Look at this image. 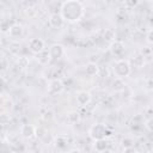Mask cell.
Segmentation results:
<instances>
[{
	"instance_id": "1",
	"label": "cell",
	"mask_w": 153,
	"mask_h": 153,
	"mask_svg": "<svg viewBox=\"0 0 153 153\" xmlns=\"http://www.w3.org/2000/svg\"><path fill=\"white\" fill-rule=\"evenodd\" d=\"M60 14L62 16L63 20L68 23H76L84 16V6L80 1L76 0L63 1L60 6Z\"/></svg>"
},
{
	"instance_id": "2",
	"label": "cell",
	"mask_w": 153,
	"mask_h": 153,
	"mask_svg": "<svg viewBox=\"0 0 153 153\" xmlns=\"http://www.w3.org/2000/svg\"><path fill=\"white\" fill-rule=\"evenodd\" d=\"M112 72L115 74V78H126L130 74L131 72V66H130V62L126 59H120V60H116L115 63H114V67H112Z\"/></svg>"
},
{
	"instance_id": "3",
	"label": "cell",
	"mask_w": 153,
	"mask_h": 153,
	"mask_svg": "<svg viewBox=\"0 0 153 153\" xmlns=\"http://www.w3.org/2000/svg\"><path fill=\"white\" fill-rule=\"evenodd\" d=\"M88 135H90L91 139H93L96 141V140H100V139H104V137H109L112 134H111V131L108 129V127L105 124L96 123L90 128Z\"/></svg>"
},
{
	"instance_id": "4",
	"label": "cell",
	"mask_w": 153,
	"mask_h": 153,
	"mask_svg": "<svg viewBox=\"0 0 153 153\" xmlns=\"http://www.w3.org/2000/svg\"><path fill=\"white\" fill-rule=\"evenodd\" d=\"M29 49H30V51H31L32 54L38 55V54H41L43 50H45V43H44V41H43L42 38H38V37L31 38V39L29 41Z\"/></svg>"
},
{
	"instance_id": "5",
	"label": "cell",
	"mask_w": 153,
	"mask_h": 153,
	"mask_svg": "<svg viewBox=\"0 0 153 153\" xmlns=\"http://www.w3.org/2000/svg\"><path fill=\"white\" fill-rule=\"evenodd\" d=\"M109 49H110V53H111L114 56L121 57V56L123 55V53L126 51V45H124V43H123L122 41L116 39V41H114V42L109 45Z\"/></svg>"
},
{
	"instance_id": "6",
	"label": "cell",
	"mask_w": 153,
	"mask_h": 153,
	"mask_svg": "<svg viewBox=\"0 0 153 153\" xmlns=\"http://www.w3.org/2000/svg\"><path fill=\"white\" fill-rule=\"evenodd\" d=\"M63 87H65V86H63L62 80L55 78V79L50 80V82H49V85H48V91H49V93H51V94H59V93H61V92L63 91Z\"/></svg>"
},
{
	"instance_id": "7",
	"label": "cell",
	"mask_w": 153,
	"mask_h": 153,
	"mask_svg": "<svg viewBox=\"0 0 153 153\" xmlns=\"http://www.w3.org/2000/svg\"><path fill=\"white\" fill-rule=\"evenodd\" d=\"M20 134L24 139L30 140V139L36 136V127L30 124V123H25L20 127Z\"/></svg>"
},
{
	"instance_id": "8",
	"label": "cell",
	"mask_w": 153,
	"mask_h": 153,
	"mask_svg": "<svg viewBox=\"0 0 153 153\" xmlns=\"http://www.w3.org/2000/svg\"><path fill=\"white\" fill-rule=\"evenodd\" d=\"M49 53H50L51 60H59L65 55V47L60 43H55L49 48Z\"/></svg>"
},
{
	"instance_id": "9",
	"label": "cell",
	"mask_w": 153,
	"mask_h": 153,
	"mask_svg": "<svg viewBox=\"0 0 153 153\" xmlns=\"http://www.w3.org/2000/svg\"><path fill=\"white\" fill-rule=\"evenodd\" d=\"M91 99H92V96H91V93L87 92V91H79V92H76V94H75V100H76V103H78L80 106L87 105V104L91 102Z\"/></svg>"
},
{
	"instance_id": "10",
	"label": "cell",
	"mask_w": 153,
	"mask_h": 153,
	"mask_svg": "<svg viewBox=\"0 0 153 153\" xmlns=\"http://www.w3.org/2000/svg\"><path fill=\"white\" fill-rule=\"evenodd\" d=\"M63 23H65V20H63V18H62V16L60 13L55 12V13H51L49 16V24H50L51 27L60 29V27H62Z\"/></svg>"
},
{
	"instance_id": "11",
	"label": "cell",
	"mask_w": 153,
	"mask_h": 153,
	"mask_svg": "<svg viewBox=\"0 0 153 153\" xmlns=\"http://www.w3.org/2000/svg\"><path fill=\"white\" fill-rule=\"evenodd\" d=\"M23 33H24V27L22 24L16 23V24L11 25V29L8 31V36L11 38H20L23 36Z\"/></svg>"
},
{
	"instance_id": "12",
	"label": "cell",
	"mask_w": 153,
	"mask_h": 153,
	"mask_svg": "<svg viewBox=\"0 0 153 153\" xmlns=\"http://www.w3.org/2000/svg\"><path fill=\"white\" fill-rule=\"evenodd\" d=\"M85 73L88 75V76H94L99 73V67L96 62H88L86 63L85 66Z\"/></svg>"
},
{
	"instance_id": "13",
	"label": "cell",
	"mask_w": 153,
	"mask_h": 153,
	"mask_svg": "<svg viewBox=\"0 0 153 153\" xmlns=\"http://www.w3.org/2000/svg\"><path fill=\"white\" fill-rule=\"evenodd\" d=\"M111 87H112V90H114L115 92H122V91H124V88H126V82H124V80L121 79V78H115V79L112 80Z\"/></svg>"
},
{
	"instance_id": "14",
	"label": "cell",
	"mask_w": 153,
	"mask_h": 153,
	"mask_svg": "<svg viewBox=\"0 0 153 153\" xmlns=\"http://www.w3.org/2000/svg\"><path fill=\"white\" fill-rule=\"evenodd\" d=\"M37 60L41 65H48L50 61H51V56H50V53H49V49H45L43 50L41 54L37 55Z\"/></svg>"
},
{
	"instance_id": "15",
	"label": "cell",
	"mask_w": 153,
	"mask_h": 153,
	"mask_svg": "<svg viewBox=\"0 0 153 153\" xmlns=\"http://www.w3.org/2000/svg\"><path fill=\"white\" fill-rule=\"evenodd\" d=\"M145 57H146V56H145L142 53H137V54H135V55L133 56V63H134V66L137 67V68L143 67V65H145V62H146Z\"/></svg>"
},
{
	"instance_id": "16",
	"label": "cell",
	"mask_w": 153,
	"mask_h": 153,
	"mask_svg": "<svg viewBox=\"0 0 153 153\" xmlns=\"http://www.w3.org/2000/svg\"><path fill=\"white\" fill-rule=\"evenodd\" d=\"M103 37H104V39H105L106 42H109V43L111 44L114 41H116V39H115V38H116V32H115L114 29H105V31H104V33H103Z\"/></svg>"
},
{
	"instance_id": "17",
	"label": "cell",
	"mask_w": 153,
	"mask_h": 153,
	"mask_svg": "<svg viewBox=\"0 0 153 153\" xmlns=\"http://www.w3.org/2000/svg\"><path fill=\"white\" fill-rule=\"evenodd\" d=\"M93 146H94V149H96L98 153H102V152H104V151L106 149L108 142H106L105 139H100V140H96Z\"/></svg>"
},
{
	"instance_id": "18",
	"label": "cell",
	"mask_w": 153,
	"mask_h": 153,
	"mask_svg": "<svg viewBox=\"0 0 153 153\" xmlns=\"http://www.w3.org/2000/svg\"><path fill=\"white\" fill-rule=\"evenodd\" d=\"M79 120H80V115H79L78 111H69V112L67 114V121H68L69 123L74 124V123H76V122H79Z\"/></svg>"
},
{
	"instance_id": "19",
	"label": "cell",
	"mask_w": 153,
	"mask_h": 153,
	"mask_svg": "<svg viewBox=\"0 0 153 153\" xmlns=\"http://www.w3.org/2000/svg\"><path fill=\"white\" fill-rule=\"evenodd\" d=\"M16 62H17V66L19 68H26L29 66V59L26 56H18Z\"/></svg>"
},
{
	"instance_id": "20",
	"label": "cell",
	"mask_w": 153,
	"mask_h": 153,
	"mask_svg": "<svg viewBox=\"0 0 153 153\" xmlns=\"http://www.w3.org/2000/svg\"><path fill=\"white\" fill-rule=\"evenodd\" d=\"M55 145L59 148H65L67 146V139L65 136H57L55 140Z\"/></svg>"
},
{
	"instance_id": "21",
	"label": "cell",
	"mask_w": 153,
	"mask_h": 153,
	"mask_svg": "<svg viewBox=\"0 0 153 153\" xmlns=\"http://www.w3.org/2000/svg\"><path fill=\"white\" fill-rule=\"evenodd\" d=\"M133 140L131 139H129V137H126V139H123L122 140V145H123V147L126 148V149H129V148H131L133 147Z\"/></svg>"
},
{
	"instance_id": "22",
	"label": "cell",
	"mask_w": 153,
	"mask_h": 153,
	"mask_svg": "<svg viewBox=\"0 0 153 153\" xmlns=\"http://www.w3.org/2000/svg\"><path fill=\"white\" fill-rule=\"evenodd\" d=\"M45 136V129L43 127H36V137L42 139Z\"/></svg>"
},
{
	"instance_id": "23",
	"label": "cell",
	"mask_w": 153,
	"mask_h": 153,
	"mask_svg": "<svg viewBox=\"0 0 153 153\" xmlns=\"http://www.w3.org/2000/svg\"><path fill=\"white\" fill-rule=\"evenodd\" d=\"M10 29H11L10 22H7V20H2V22H1V31H2V32H7V33H8Z\"/></svg>"
},
{
	"instance_id": "24",
	"label": "cell",
	"mask_w": 153,
	"mask_h": 153,
	"mask_svg": "<svg viewBox=\"0 0 153 153\" xmlns=\"http://www.w3.org/2000/svg\"><path fill=\"white\" fill-rule=\"evenodd\" d=\"M146 41H147V43L153 44V29L149 30V31L146 33Z\"/></svg>"
},
{
	"instance_id": "25",
	"label": "cell",
	"mask_w": 153,
	"mask_h": 153,
	"mask_svg": "<svg viewBox=\"0 0 153 153\" xmlns=\"http://www.w3.org/2000/svg\"><path fill=\"white\" fill-rule=\"evenodd\" d=\"M145 126H146V128H147L149 131H152V133H153V118L147 120V121H146V123H145Z\"/></svg>"
},
{
	"instance_id": "26",
	"label": "cell",
	"mask_w": 153,
	"mask_h": 153,
	"mask_svg": "<svg viewBox=\"0 0 153 153\" xmlns=\"http://www.w3.org/2000/svg\"><path fill=\"white\" fill-rule=\"evenodd\" d=\"M42 117H43V120H45V121H49V120H51V117H53V114H51V111H48V112H45L44 115H42Z\"/></svg>"
},
{
	"instance_id": "27",
	"label": "cell",
	"mask_w": 153,
	"mask_h": 153,
	"mask_svg": "<svg viewBox=\"0 0 153 153\" xmlns=\"http://www.w3.org/2000/svg\"><path fill=\"white\" fill-rule=\"evenodd\" d=\"M137 4H139L137 1H126V2H124L126 6H136Z\"/></svg>"
},
{
	"instance_id": "28",
	"label": "cell",
	"mask_w": 153,
	"mask_h": 153,
	"mask_svg": "<svg viewBox=\"0 0 153 153\" xmlns=\"http://www.w3.org/2000/svg\"><path fill=\"white\" fill-rule=\"evenodd\" d=\"M68 153H81V151H80L79 148H73V149H71Z\"/></svg>"
},
{
	"instance_id": "29",
	"label": "cell",
	"mask_w": 153,
	"mask_h": 153,
	"mask_svg": "<svg viewBox=\"0 0 153 153\" xmlns=\"http://www.w3.org/2000/svg\"><path fill=\"white\" fill-rule=\"evenodd\" d=\"M141 153H148V152H141Z\"/></svg>"
},
{
	"instance_id": "30",
	"label": "cell",
	"mask_w": 153,
	"mask_h": 153,
	"mask_svg": "<svg viewBox=\"0 0 153 153\" xmlns=\"http://www.w3.org/2000/svg\"><path fill=\"white\" fill-rule=\"evenodd\" d=\"M48 153H55V152H48Z\"/></svg>"
},
{
	"instance_id": "31",
	"label": "cell",
	"mask_w": 153,
	"mask_h": 153,
	"mask_svg": "<svg viewBox=\"0 0 153 153\" xmlns=\"http://www.w3.org/2000/svg\"><path fill=\"white\" fill-rule=\"evenodd\" d=\"M30 153H31V152H30Z\"/></svg>"
}]
</instances>
